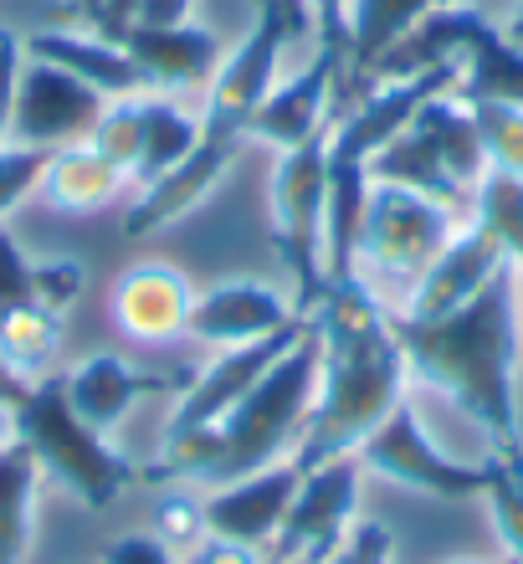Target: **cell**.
Here are the masks:
<instances>
[{"label": "cell", "instance_id": "42", "mask_svg": "<svg viewBox=\"0 0 523 564\" xmlns=\"http://www.w3.org/2000/svg\"><path fill=\"white\" fill-rule=\"evenodd\" d=\"M509 36H513V42H519V46H523V6H519V15H513V26H509Z\"/></svg>", "mask_w": 523, "mask_h": 564}, {"label": "cell", "instance_id": "5", "mask_svg": "<svg viewBox=\"0 0 523 564\" xmlns=\"http://www.w3.org/2000/svg\"><path fill=\"white\" fill-rule=\"evenodd\" d=\"M15 426H21V446L31 452L36 473L62 482L83 508H113L123 488L139 482L134 462L113 452L103 431H92L73 411L62 375H42L31 386V395L15 405Z\"/></svg>", "mask_w": 523, "mask_h": 564}, {"label": "cell", "instance_id": "36", "mask_svg": "<svg viewBox=\"0 0 523 564\" xmlns=\"http://www.w3.org/2000/svg\"><path fill=\"white\" fill-rule=\"evenodd\" d=\"M103 564H175V550L154 534H123L103 550Z\"/></svg>", "mask_w": 523, "mask_h": 564}, {"label": "cell", "instance_id": "13", "mask_svg": "<svg viewBox=\"0 0 523 564\" xmlns=\"http://www.w3.org/2000/svg\"><path fill=\"white\" fill-rule=\"evenodd\" d=\"M298 482H303V467L293 457H283L272 467H262V473L241 477V482L210 488L206 534L226 539V544H247V550H272V539H277L287 508H293Z\"/></svg>", "mask_w": 523, "mask_h": 564}, {"label": "cell", "instance_id": "35", "mask_svg": "<svg viewBox=\"0 0 523 564\" xmlns=\"http://www.w3.org/2000/svg\"><path fill=\"white\" fill-rule=\"evenodd\" d=\"M77 288H83V268H77V262H42V268H36V303H46V308L67 313Z\"/></svg>", "mask_w": 523, "mask_h": 564}, {"label": "cell", "instance_id": "11", "mask_svg": "<svg viewBox=\"0 0 523 564\" xmlns=\"http://www.w3.org/2000/svg\"><path fill=\"white\" fill-rule=\"evenodd\" d=\"M314 328V318H293V324L272 328V334H262V339L252 344H237V349H221L216 355V365H206V370H195L190 390L175 401V416H170L165 436H175V431H200V426H216V421L231 411V405L247 395V390L262 380V375L277 365V359L293 349V344L303 339Z\"/></svg>", "mask_w": 523, "mask_h": 564}, {"label": "cell", "instance_id": "38", "mask_svg": "<svg viewBox=\"0 0 523 564\" xmlns=\"http://www.w3.org/2000/svg\"><path fill=\"white\" fill-rule=\"evenodd\" d=\"M185 564H272V560H268V550H247V544L206 539V544H195Z\"/></svg>", "mask_w": 523, "mask_h": 564}, {"label": "cell", "instance_id": "17", "mask_svg": "<svg viewBox=\"0 0 523 564\" xmlns=\"http://www.w3.org/2000/svg\"><path fill=\"white\" fill-rule=\"evenodd\" d=\"M432 6H442V0H349V15H345V77H339V88H334L329 123L374 88L370 83L374 62L385 57L390 46L401 42L405 31L416 26Z\"/></svg>", "mask_w": 523, "mask_h": 564}, {"label": "cell", "instance_id": "26", "mask_svg": "<svg viewBox=\"0 0 523 564\" xmlns=\"http://www.w3.org/2000/svg\"><path fill=\"white\" fill-rule=\"evenodd\" d=\"M36 462L26 446L0 452V564H21L31 550V503H36Z\"/></svg>", "mask_w": 523, "mask_h": 564}, {"label": "cell", "instance_id": "32", "mask_svg": "<svg viewBox=\"0 0 523 564\" xmlns=\"http://www.w3.org/2000/svg\"><path fill=\"white\" fill-rule=\"evenodd\" d=\"M154 523H160L154 539H165L170 550H175V544H190V539L206 534V498H195V492H165Z\"/></svg>", "mask_w": 523, "mask_h": 564}, {"label": "cell", "instance_id": "31", "mask_svg": "<svg viewBox=\"0 0 523 564\" xmlns=\"http://www.w3.org/2000/svg\"><path fill=\"white\" fill-rule=\"evenodd\" d=\"M21 303H36V262H26L15 237L0 226V318Z\"/></svg>", "mask_w": 523, "mask_h": 564}, {"label": "cell", "instance_id": "29", "mask_svg": "<svg viewBox=\"0 0 523 564\" xmlns=\"http://www.w3.org/2000/svg\"><path fill=\"white\" fill-rule=\"evenodd\" d=\"M190 6L195 0H103L92 31L123 42V31H134V26H185V21H190Z\"/></svg>", "mask_w": 523, "mask_h": 564}, {"label": "cell", "instance_id": "33", "mask_svg": "<svg viewBox=\"0 0 523 564\" xmlns=\"http://www.w3.org/2000/svg\"><path fill=\"white\" fill-rule=\"evenodd\" d=\"M324 564H390V529L374 519L355 523L345 534V544H339Z\"/></svg>", "mask_w": 523, "mask_h": 564}, {"label": "cell", "instance_id": "6", "mask_svg": "<svg viewBox=\"0 0 523 564\" xmlns=\"http://www.w3.org/2000/svg\"><path fill=\"white\" fill-rule=\"evenodd\" d=\"M329 129L298 149H277L272 164V241L293 278V308L314 318V308L329 297V262H324V206H329Z\"/></svg>", "mask_w": 523, "mask_h": 564}, {"label": "cell", "instance_id": "14", "mask_svg": "<svg viewBox=\"0 0 523 564\" xmlns=\"http://www.w3.org/2000/svg\"><path fill=\"white\" fill-rule=\"evenodd\" d=\"M503 268H509V252L498 247V237L488 226L467 221L451 231V241L436 252V262L405 293V308H395V313H405V318H442V313L472 303Z\"/></svg>", "mask_w": 523, "mask_h": 564}, {"label": "cell", "instance_id": "9", "mask_svg": "<svg viewBox=\"0 0 523 564\" xmlns=\"http://www.w3.org/2000/svg\"><path fill=\"white\" fill-rule=\"evenodd\" d=\"M359 457H334L324 467H308L293 492L283 529L272 539L268 560L272 564H324L345 534L355 529V508H359Z\"/></svg>", "mask_w": 523, "mask_h": 564}, {"label": "cell", "instance_id": "8", "mask_svg": "<svg viewBox=\"0 0 523 564\" xmlns=\"http://www.w3.org/2000/svg\"><path fill=\"white\" fill-rule=\"evenodd\" d=\"M355 457L364 473H380V477H390V482H401V488L432 492V498H447V503H457V498H482V492H488V477H493V457L488 462L447 457V452L426 436V426H421L411 401L395 405V411L359 442Z\"/></svg>", "mask_w": 523, "mask_h": 564}, {"label": "cell", "instance_id": "23", "mask_svg": "<svg viewBox=\"0 0 523 564\" xmlns=\"http://www.w3.org/2000/svg\"><path fill=\"white\" fill-rule=\"evenodd\" d=\"M42 191L57 210H98L123 191V170L83 139V144H67L46 154Z\"/></svg>", "mask_w": 523, "mask_h": 564}, {"label": "cell", "instance_id": "39", "mask_svg": "<svg viewBox=\"0 0 523 564\" xmlns=\"http://www.w3.org/2000/svg\"><path fill=\"white\" fill-rule=\"evenodd\" d=\"M31 395V380L26 375H15L6 359H0V405H21Z\"/></svg>", "mask_w": 523, "mask_h": 564}, {"label": "cell", "instance_id": "44", "mask_svg": "<svg viewBox=\"0 0 523 564\" xmlns=\"http://www.w3.org/2000/svg\"><path fill=\"white\" fill-rule=\"evenodd\" d=\"M252 6H257V0H252Z\"/></svg>", "mask_w": 523, "mask_h": 564}, {"label": "cell", "instance_id": "30", "mask_svg": "<svg viewBox=\"0 0 523 564\" xmlns=\"http://www.w3.org/2000/svg\"><path fill=\"white\" fill-rule=\"evenodd\" d=\"M46 175V149H26V144H0V226L15 210V200L26 191H36Z\"/></svg>", "mask_w": 523, "mask_h": 564}, {"label": "cell", "instance_id": "27", "mask_svg": "<svg viewBox=\"0 0 523 564\" xmlns=\"http://www.w3.org/2000/svg\"><path fill=\"white\" fill-rule=\"evenodd\" d=\"M144 113H150V98H144V93H139V98H113V104L103 108L98 129H92V139H88L98 154H108V160L119 164L123 180L134 175L139 144H144Z\"/></svg>", "mask_w": 523, "mask_h": 564}, {"label": "cell", "instance_id": "7", "mask_svg": "<svg viewBox=\"0 0 523 564\" xmlns=\"http://www.w3.org/2000/svg\"><path fill=\"white\" fill-rule=\"evenodd\" d=\"M457 231V210L436 206L432 195L370 180L364 221L355 241V278L359 282H401L405 293L421 282V272L436 262V252Z\"/></svg>", "mask_w": 523, "mask_h": 564}, {"label": "cell", "instance_id": "12", "mask_svg": "<svg viewBox=\"0 0 523 564\" xmlns=\"http://www.w3.org/2000/svg\"><path fill=\"white\" fill-rule=\"evenodd\" d=\"M195 380L190 365H170V370H139L123 355H88L83 365L62 375L67 401L92 431H113L144 395H185Z\"/></svg>", "mask_w": 523, "mask_h": 564}, {"label": "cell", "instance_id": "22", "mask_svg": "<svg viewBox=\"0 0 523 564\" xmlns=\"http://www.w3.org/2000/svg\"><path fill=\"white\" fill-rule=\"evenodd\" d=\"M370 180H390V185L421 191V195H432L436 206H447V210H467V206H472V191H462V185L451 180V170L442 164L436 144L426 139V129H421L416 119L405 123L401 134L390 139V144L370 160Z\"/></svg>", "mask_w": 523, "mask_h": 564}, {"label": "cell", "instance_id": "18", "mask_svg": "<svg viewBox=\"0 0 523 564\" xmlns=\"http://www.w3.org/2000/svg\"><path fill=\"white\" fill-rule=\"evenodd\" d=\"M21 46H26V57L52 62V67H62V73L83 77L88 88L103 93L108 104H113V98H139V93H150V83H144V73H139V62L123 52V42H113V36H103V31L46 26V31L21 36Z\"/></svg>", "mask_w": 523, "mask_h": 564}, {"label": "cell", "instance_id": "15", "mask_svg": "<svg viewBox=\"0 0 523 564\" xmlns=\"http://www.w3.org/2000/svg\"><path fill=\"white\" fill-rule=\"evenodd\" d=\"M339 77H345V62L318 46L308 67H298L287 83H272V93L252 113V139H262L272 149H298L314 134H324Z\"/></svg>", "mask_w": 523, "mask_h": 564}, {"label": "cell", "instance_id": "40", "mask_svg": "<svg viewBox=\"0 0 523 564\" xmlns=\"http://www.w3.org/2000/svg\"><path fill=\"white\" fill-rule=\"evenodd\" d=\"M62 6H67V15H73V21H83V26H98V11H103V0H62Z\"/></svg>", "mask_w": 523, "mask_h": 564}, {"label": "cell", "instance_id": "2", "mask_svg": "<svg viewBox=\"0 0 523 564\" xmlns=\"http://www.w3.org/2000/svg\"><path fill=\"white\" fill-rule=\"evenodd\" d=\"M390 328L401 339L411 375L462 405L467 416L488 431L498 457L509 467H523L519 390H513V365H519L513 262L462 308L442 313V318L390 313Z\"/></svg>", "mask_w": 523, "mask_h": 564}, {"label": "cell", "instance_id": "19", "mask_svg": "<svg viewBox=\"0 0 523 564\" xmlns=\"http://www.w3.org/2000/svg\"><path fill=\"white\" fill-rule=\"evenodd\" d=\"M195 308V288L165 262H139L113 282V318L129 339L165 344L185 334Z\"/></svg>", "mask_w": 523, "mask_h": 564}, {"label": "cell", "instance_id": "16", "mask_svg": "<svg viewBox=\"0 0 523 564\" xmlns=\"http://www.w3.org/2000/svg\"><path fill=\"white\" fill-rule=\"evenodd\" d=\"M293 318H298V308H293L277 288L237 278V282H216L206 293H195L185 334L210 344V349H237V344L262 339V334L293 324Z\"/></svg>", "mask_w": 523, "mask_h": 564}, {"label": "cell", "instance_id": "21", "mask_svg": "<svg viewBox=\"0 0 523 564\" xmlns=\"http://www.w3.org/2000/svg\"><path fill=\"white\" fill-rule=\"evenodd\" d=\"M457 98L467 104H519L523 108V46L498 31L478 6H467L457 46Z\"/></svg>", "mask_w": 523, "mask_h": 564}, {"label": "cell", "instance_id": "3", "mask_svg": "<svg viewBox=\"0 0 523 564\" xmlns=\"http://www.w3.org/2000/svg\"><path fill=\"white\" fill-rule=\"evenodd\" d=\"M314 31V11L308 0H257V21L241 36V46L226 52V62L210 77V104H206V123H200V144L190 149V160L175 164L170 175H160L154 185H144L139 206H129L123 231L129 237H150L160 226L190 216L206 200L221 175L231 170V160L241 154V144L252 139V113L262 108V98L277 83V62L283 46L293 36Z\"/></svg>", "mask_w": 523, "mask_h": 564}, {"label": "cell", "instance_id": "1", "mask_svg": "<svg viewBox=\"0 0 523 564\" xmlns=\"http://www.w3.org/2000/svg\"><path fill=\"white\" fill-rule=\"evenodd\" d=\"M318 339V395L293 452L303 473L334 457H355L359 442L405 401V349L390 328V308L364 282H334L314 308Z\"/></svg>", "mask_w": 523, "mask_h": 564}, {"label": "cell", "instance_id": "25", "mask_svg": "<svg viewBox=\"0 0 523 564\" xmlns=\"http://www.w3.org/2000/svg\"><path fill=\"white\" fill-rule=\"evenodd\" d=\"M200 144V123L185 113V108L165 104V98H150V113H144V144H139L134 175L139 185H154L160 175H170L175 164L190 160V149Z\"/></svg>", "mask_w": 523, "mask_h": 564}, {"label": "cell", "instance_id": "10", "mask_svg": "<svg viewBox=\"0 0 523 564\" xmlns=\"http://www.w3.org/2000/svg\"><path fill=\"white\" fill-rule=\"evenodd\" d=\"M108 98L88 88L83 77L62 73L52 62L26 57L21 62V83H15V113H11V139L6 144L26 149H67L92 139L98 119H103Z\"/></svg>", "mask_w": 523, "mask_h": 564}, {"label": "cell", "instance_id": "4", "mask_svg": "<svg viewBox=\"0 0 523 564\" xmlns=\"http://www.w3.org/2000/svg\"><path fill=\"white\" fill-rule=\"evenodd\" d=\"M314 395H318V339L308 328L216 426L165 436L160 457L150 467H139V482H200L210 492L262 473V467L298 452Z\"/></svg>", "mask_w": 523, "mask_h": 564}, {"label": "cell", "instance_id": "24", "mask_svg": "<svg viewBox=\"0 0 523 564\" xmlns=\"http://www.w3.org/2000/svg\"><path fill=\"white\" fill-rule=\"evenodd\" d=\"M62 355V313L46 308V303H21L0 318V359L11 365L15 375H26L31 386L52 375Z\"/></svg>", "mask_w": 523, "mask_h": 564}, {"label": "cell", "instance_id": "43", "mask_svg": "<svg viewBox=\"0 0 523 564\" xmlns=\"http://www.w3.org/2000/svg\"><path fill=\"white\" fill-rule=\"evenodd\" d=\"M451 564H482V560H451Z\"/></svg>", "mask_w": 523, "mask_h": 564}, {"label": "cell", "instance_id": "28", "mask_svg": "<svg viewBox=\"0 0 523 564\" xmlns=\"http://www.w3.org/2000/svg\"><path fill=\"white\" fill-rule=\"evenodd\" d=\"M488 513H493V529L503 539L513 564H523V467H509L503 457H493V477H488Z\"/></svg>", "mask_w": 523, "mask_h": 564}, {"label": "cell", "instance_id": "37", "mask_svg": "<svg viewBox=\"0 0 523 564\" xmlns=\"http://www.w3.org/2000/svg\"><path fill=\"white\" fill-rule=\"evenodd\" d=\"M308 11H314L318 46L345 62V15H349V0H308Z\"/></svg>", "mask_w": 523, "mask_h": 564}, {"label": "cell", "instance_id": "20", "mask_svg": "<svg viewBox=\"0 0 523 564\" xmlns=\"http://www.w3.org/2000/svg\"><path fill=\"white\" fill-rule=\"evenodd\" d=\"M123 52L139 62V73L150 83V93L165 88H200L216 77L226 62L221 42L206 26H134L123 31Z\"/></svg>", "mask_w": 523, "mask_h": 564}, {"label": "cell", "instance_id": "41", "mask_svg": "<svg viewBox=\"0 0 523 564\" xmlns=\"http://www.w3.org/2000/svg\"><path fill=\"white\" fill-rule=\"evenodd\" d=\"M21 446V426H15V405H0V452Z\"/></svg>", "mask_w": 523, "mask_h": 564}, {"label": "cell", "instance_id": "34", "mask_svg": "<svg viewBox=\"0 0 523 564\" xmlns=\"http://www.w3.org/2000/svg\"><path fill=\"white\" fill-rule=\"evenodd\" d=\"M21 62H26V46H21V36L0 26V144L11 139V113H15V83H21Z\"/></svg>", "mask_w": 523, "mask_h": 564}]
</instances>
